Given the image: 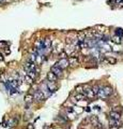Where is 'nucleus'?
Wrapping results in <instances>:
<instances>
[{
    "label": "nucleus",
    "mask_w": 123,
    "mask_h": 129,
    "mask_svg": "<svg viewBox=\"0 0 123 129\" xmlns=\"http://www.w3.org/2000/svg\"><path fill=\"white\" fill-rule=\"evenodd\" d=\"M56 66L61 69H66L67 67L70 66V61H69L67 58H61L56 62Z\"/></svg>",
    "instance_id": "f257e3e1"
},
{
    "label": "nucleus",
    "mask_w": 123,
    "mask_h": 129,
    "mask_svg": "<svg viewBox=\"0 0 123 129\" xmlns=\"http://www.w3.org/2000/svg\"><path fill=\"white\" fill-rule=\"evenodd\" d=\"M32 95H33V99H34L35 101H37V102H41V101H43V100L46 99L42 90H35Z\"/></svg>",
    "instance_id": "f03ea898"
},
{
    "label": "nucleus",
    "mask_w": 123,
    "mask_h": 129,
    "mask_svg": "<svg viewBox=\"0 0 123 129\" xmlns=\"http://www.w3.org/2000/svg\"><path fill=\"white\" fill-rule=\"evenodd\" d=\"M50 71L51 72H53L55 74L57 75V76H62V73H63V69H61V68H59V67H57V66H53L51 67V69H50Z\"/></svg>",
    "instance_id": "7ed1b4c3"
},
{
    "label": "nucleus",
    "mask_w": 123,
    "mask_h": 129,
    "mask_svg": "<svg viewBox=\"0 0 123 129\" xmlns=\"http://www.w3.org/2000/svg\"><path fill=\"white\" fill-rule=\"evenodd\" d=\"M84 95L87 97V98H89V99H93L95 97V95H94V93H93L92 88L85 89V90H84Z\"/></svg>",
    "instance_id": "20e7f679"
},
{
    "label": "nucleus",
    "mask_w": 123,
    "mask_h": 129,
    "mask_svg": "<svg viewBox=\"0 0 123 129\" xmlns=\"http://www.w3.org/2000/svg\"><path fill=\"white\" fill-rule=\"evenodd\" d=\"M32 101H33V95H31V94L26 95L25 96V102H26V104H27V109H29L28 107L32 103Z\"/></svg>",
    "instance_id": "39448f33"
},
{
    "label": "nucleus",
    "mask_w": 123,
    "mask_h": 129,
    "mask_svg": "<svg viewBox=\"0 0 123 129\" xmlns=\"http://www.w3.org/2000/svg\"><path fill=\"white\" fill-rule=\"evenodd\" d=\"M46 77H47V80L48 81H50V82H56L57 80H58V76H57L56 74L53 72H48L47 73V75H46Z\"/></svg>",
    "instance_id": "423d86ee"
},
{
    "label": "nucleus",
    "mask_w": 123,
    "mask_h": 129,
    "mask_svg": "<svg viewBox=\"0 0 123 129\" xmlns=\"http://www.w3.org/2000/svg\"><path fill=\"white\" fill-rule=\"evenodd\" d=\"M47 88H48L51 93L56 92V89H57V84H56L55 82H50V81H48V82H47Z\"/></svg>",
    "instance_id": "0eeeda50"
},
{
    "label": "nucleus",
    "mask_w": 123,
    "mask_h": 129,
    "mask_svg": "<svg viewBox=\"0 0 123 129\" xmlns=\"http://www.w3.org/2000/svg\"><path fill=\"white\" fill-rule=\"evenodd\" d=\"M109 117L110 118H114V120H120L121 118V113L118 112H115V111H111L109 113Z\"/></svg>",
    "instance_id": "6e6552de"
},
{
    "label": "nucleus",
    "mask_w": 123,
    "mask_h": 129,
    "mask_svg": "<svg viewBox=\"0 0 123 129\" xmlns=\"http://www.w3.org/2000/svg\"><path fill=\"white\" fill-rule=\"evenodd\" d=\"M89 120H90L91 124H92L94 127H98V126H100V122H98V118L96 117V116H91Z\"/></svg>",
    "instance_id": "1a4fd4ad"
},
{
    "label": "nucleus",
    "mask_w": 123,
    "mask_h": 129,
    "mask_svg": "<svg viewBox=\"0 0 123 129\" xmlns=\"http://www.w3.org/2000/svg\"><path fill=\"white\" fill-rule=\"evenodd\" d=\"M120 125H121L120 120H114V118L109 117V126H118V127H120Z\"/></svg>",
    "instance_id": "9d476101"
},
{
    "label": "nucleus",
    "mask_w": 123,
    "mask_h": 129,
    "mask_svg": "<svg viewBox=\"0 0 123 129\" xmlns=\"http://www.w3.org/2000/svg\"><path fill=\"white\" fill-rule=\"evenodd\" d=\"M111 41H112L114 43H116V44H121V43L123 42V41H122V38L119 37V36H117V35H115L114 37H111Z\"/></svg>",
    "instance_id": "9b49d317"
},
{
    "label": "nucleus",
    "mask_w": 123,
    "mask_h": 129,
    "mask_svg": "<svg viewBox=\"0 0 123 129\" xmlns=\"http://www.w3.org/2000/svg\"><path fill=\"white\" fill-rule=\"evenodd\" d=\"M103 62H107V63H109V65H116V63H117V59L114 58V57H107L106 59L103 60Z\"/></svg>",
    "instance_id": "f8f14e48"
},
{
    "label": "nucleus",
    "mask_w": 123,
    "mask_h": 129,
    "mask_svg": "<svg viewBox=\"0 0 123 129\" xmlns=\"http://www.w3.org/2000/svg\"><path fill=\"white\" fill-rule=\"evenodd\" d=\"M69 61H70V66H77L78 65V59H77V57H70L69 58Z\"/></svg>",
    "instance_id": "ddd939ff"
},
{
    "label": "nucleus",
    "mask_w": 123,
    "mask_h": 129,
    "mask_svg": "<svg viewBox=\"0 0 123 129\" xmlns=\"http://www.w3.org/2000/svg\"><path fill=\"white\" fill-rule=\"evenodd\" d=\"M103 88H104V92H105V94H106L107 97H109L112 93H114V90H112V88L110 86H105V87H103Z\"/></svg>",
    "instance_id": "4468645a"
},
{
    "label": "nucleus",
    "mask_w": 123,
    "mask_h": 129,
    "mask_svg": "<svg viewBox=\"0 0 123 129\" xmlns=\"http://www.w3.org/2000/svg\"><path fill=\"white\" fill-rule=\"evenodd\" d=\"M96 97L100 98V99H106L107 98L106 94H105V92H104V88H100V92H98V94Z\"/></svg>",
    "instance_id": "2eb2a0df"
},
{
    "label": "nucleus",
    "mask_w": 123,
    "mask_h": 129,
    "mask_svg": "<svg viewBox=\"0 0 123 129\" xmlns=\"http://www.w3.org/2000/svg\"><path fill=\"white\" fill-rule=\"evenodd\" d=\"M24 81H25L26 83H28V84H32L33 81H34V80H33V79L30 76V75L25 74V75H24Z\"/></svg>",
    "instance_id": "dca6fc26"
},
{
    "label": "nucleus",
    "mask_w": 123,
    "mask_h": 129,
    "mask_svg": "<svg viewBox=\"0 0 123 129\" xmlns=\"http://www.w3.org/2000/svg\"><path fill=\"white\" fill-rule=\"evenodd\" d=\"M44 46H45V49H50V46H51V40L49 39V38L44 39Z\"/></svg>",
    "instance_id": "f3484780"
},
{
    "label": "nucleus",
    "mask_w": 123,
    "mask_h": 129,
    "mask_svg": "<svg viewBox=\"0 0 123 129\" xmlns=\"http://www.w3.org/2000/svg\"><path fill=\"white\" fill-rule=\"evenodd\" d=\"M74 99L77 101H81V100H84V99H86V96H85L84 94H76L74 97Z\"/></svg>",
    "instance_id": "a211bd4d"
},
{
    "label": "nucleus",
    "mask_w": 123,
    "mask_h": 129,
    "mask_svg": "<svg viewBox=\"0 0 123 129\" xmlns=\"http://www.w3.org/2000/svg\"><path fill=\"white\" fill-rule=\"evenodd\" d=\"M100 88H101V87L98 86V85H94V86L92 87V90H93V93H94L95 96H98V92H100Z\"/></svg>",
    "instance_id": "6ab92c4d"
},
{
    "label": "nucleus",
    "mask_w": 123,
    "mask_h": 129,
    "mask_svg": "<svg viewBox=\"0 0 123 129\" xmlns=\"http://www.w3.org/2000/svg\"><path fill=\"white\" fill-rule=\"evenodd\" d=\"M8 125H9V126H16L17 125V120H15V118H11V120L8 122Z\"/></svg>",
    "instance_id": "aec40b11"
},
{
    "label": "nucleus",
    "mask_w": 123,
    "mask_h": 129,
    "mask_svg": "<svg viewBox=\"0 0 123 129\" xmlns=\"http://www.w3.org/2000/svg\"><path fill=\"white\" fill-rule=\"evenodd\" d=\"M28 75H30L31 77H32L33 80H35V77H37V71L35 70H32V71H30V72H28L27 73Z\"/></svg>",
    "instance_id": "412c9836"
},
{
    "label": "nucleus",
    "mask_w": 123,
    "mask_h": 129,
    "mask_svg": "<svg viewBox=\"0 0 123 129\" xmlns=\"http://www.w3.org/2000/svg\"><path fill=\"white\" fill-rule=\"evenodd\" d=\"M116 35L122 38V37H123V29H121V28H117V29H116Z\"/></svg>",
    "instance_id": "4be33fe9"
},
{
    "label": "nucleus",
    "mask_w": 123,
    "mask_h": 129,
    "mask_svg": "<svg viewBox=\"0 0 123 129\" xmlns=\"http://www.w3.org/2000/svg\"><path fill=\"white\" fill-rule=\"evenodd\" d=\"M112 111H115V112H118V113H122L123 109H122V107H115V108L112 109Z\"/></svg>",
    "instance_id": "5701e85b"
},
{
    "label": "nucleus",
    "mask_w": 123,
    "mask_h": 129,
    "mask_svg": "<svg viewBox=\"0 0 123 129\" xmlns=\"http://www.w3.org/2000/svg\"><path fill=\"white\" fill-rule=\"evenodd\" d=\"M82 90H84V89H82V87H81V86H77L76 87V92L78 93V94H84Z\"/></svg>",
    "instance_id": "b1692460"
},
{
    "label": "nucleus",
    "mask_w": 123,
    "mask_h": 129,
    "mask_svg": "<svg viewBox=\"0 0 123 129\" xmlns=\"http://www.w3.org/2000/svg\"><path fill=\"white\" fill-rule=\"evenodd\" d=\"M27 129H34V126H33L32 124H29L28 127H27Z\"/></svg>",
    "instance_id": "393cba45"
},
{
    "label": "nucleus",
    "mask_w": 123,
    "mask_h": 129,
    "mask_svg": "<svg viewBox=\"0 0 123 129\" xmlns=\"http://www.w3.org/2000/svg\"><path fill=\"white\" fill-rule=\"evenodd\" d=\"M109 129H119L118 126H109Z\"/></svg>",
    "instance_id": "a878e982"
},
{
    "label": "nucleus",
    "mask_w": 123,
    "mask_h": 129,
    "mask_svg": "<svg viewBox=\"0 0 123 129\" xmlns=\"http://www.w3.org/2000/svg\"><path fill=\"white\" fill-rule=\"evenodd\" d=\"M2 60H3V56L0 54V61H2Z\"/></svg>",
    "instance_id": "bb28decb"
}]
</instances>
